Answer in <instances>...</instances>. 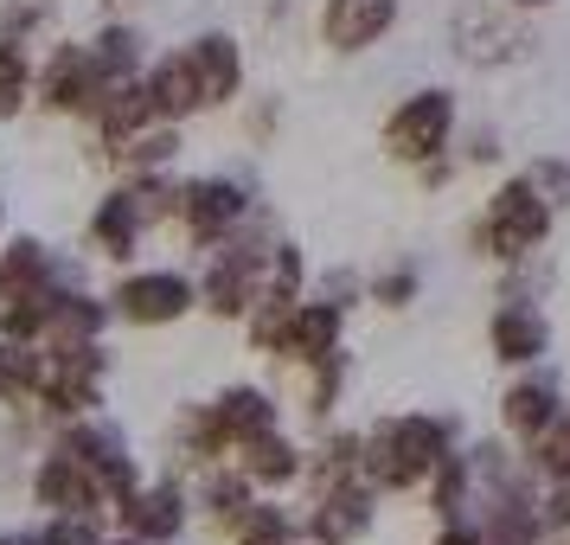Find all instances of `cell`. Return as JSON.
<instances>
[{"label": "cell", "mask_w": 570, "mask_h": 545, "mask_svg": "<svg viewBox=\"0 0 570 545\" xmlns=\"http://www.w3.org/2000/svg\"><path fill=\"white\" fill-rule=\"evenodd\" d=\"M180 52H186V65H193V78H199L206 109L237 104V90H244V46H237L232 32H193Z\"/></svg>", "instance_id": "cell-12"}, {"label": "cell", "mask_w": 570, "mask_h": 545, "mask_svg": "<svg viewBox=\"0 0 570 545\" xmlns=\"http://www.w3.org/2000/svg\"><path fill=\"white\" fill-rule=\"evenodd\" d=\"M199 514H206V526H218V533H232L237 519H244V507L257 500L250 494V481L237 475V468H225V463H212V468H199Z\"/></svg>", "instance_id": "cell-21"}, {"label": "cell", "mask_w": 570, "mask_h": 545, "mask_svg": "<svg viewBox=\"0 0 570 545\" xmlns=\"http://www.w3.org/2000/svg\"><path fill=\"white\" fill-rule=\"evenodd\" d=\"M397 27V0H327L321 7V46L327 52H365Z\"/></svg>", "instance_id": "cell-15"}, {"label": "cell", "mask_w": 570, "mask_h": 545, "mask_svg": "<svg viewBox=\"0 0 570 545\" xmlns=\"http://www.w3.org/2000/svg\"><path fill=\"white\" fill-rule=\"evenodd\" d=\"M109 302L90 295L83 283H58L52 289V309H46V328H39V347L46 353H83V347H104L109 334Z\"/></svg>", "instance_id": "cell-10"}, {"label": "cell", "mask_w": 570, "mask_h": 545, "mask_svg": "<svg viewBox=\"0 0 570 545\" xmlns=\"http://www.w3.org/2000/svg\"><path fill=\"white\" fill-rule=\"evenodd\" d=\"M513 7H551V0H513Z\"/></svg>", "instance_id": "cell-32"}, {"label": "cell", "mask_w": 570, "mask_h": 545, "mask_svg": "<svg viewBox=\"0 0 570 545\" xmlns=\"http://www.w3.org/2000/svg\"><path fill=\"white\" fill-rule=\"evenodd\" d=\"M0 545H39L32 533H0Z\"/></svg>", "instance_id": "cell-31"}, {"label": "cell", "mask_w": 570, "mask_h": 545, "mask_svg": "<svg viewBox=\"0 0 570 545\" xmlns=\"http://www.w3.org/2000/svg\"><path fill=\"white\" fill-rule=\"evenodd\" d=\"M372 302H379V309H411L416 302V270H385V276L372 283Z\"/></svg>", "instance_id": "cell-27"}, {"label": "cell", "mask_w": 570, "mask_h": 545, "mask_svg": "<svg viewBox=\"0 0 570 545\" xmlns=\"http://www.w3.org/2000/svg\"><path fill=\"white\" fill-rule=\"evenodd\" d=\"M32 109V52L20 39H0V123Z\"/></svg>", "instance_id": "cell-23"}, {"label": "cell", "mask_w": 570, "mask_h": 545, "mask_svg": "<svg viewBox=\"0 0 570 545\" xmlns=\"http://www.w3.org/2000/svg\"><path fill=\"white\" fill-rule=\"evenodd\" d=\"M141 237H148V225H141V212H135L129 186H109L104 199L90 206V225H83L90 257H97V263H135Z\"/></svg>", "instance_id": "cell-13"}, {"label": "cell", "mask_w": 570, "mask_h": 545, "mask_svg": "<svg viewBox=\"0 0 570 545\" xmlns=\"http://www.w3.org/2000/svg\"><path fill=\"white\" fill-rule=\"evenodd\" d=\"M186 519H193V494L174 481V475H160V481H141V488L116 507V533H129L141 545H174L186 533Z\"/></svg>", "instance_id": "cell-9"}, {"label": "cell", "mask_w": 570, "mask_h": 545, "mask_svg": "<svg viewBox=\"0 0 570 545\" xmlns=\"http://www.w3.org/2000/svg\"><path fill=\"white\" fill-rule=\"evenodd\" d=\"M544 232H551V206H544L539 193H532V181L519 174V181H507L500 193L488 199V212H481V244H488V257L500 263H519L532 257L544 244Z\"/></svg>", "instance_id": "cell-2"}, {"label": "cell", "mask_w": 570, "mask_h": 545, "mask_svg": "<svg viewBox=\"0 0 570 545\" xmlns=\"http://www.w3.org/2000/svg\"><path fill=\"white\" fill-rule=\"evenodd\" d=\"M525 181H532V193H539L551 212L570 199V167H558V160H532V167H525Z\"/></svg>", "instance_id": "cell-25"}, {"label": "cell", "mask_w": 570, "mask_h": 545, "mask_svg": "<svg viewBox=\"0 0 570 545\" xmlns=\"http://www.w3.org/2000/svg\"><path fill=\"white\" fill-rule=\"evenodd\" d=\"M436 545H481V526H462V519H449Z\"/></svg>", "instance_id": "cell-28"}, {"label": "cell", "mask_w": 570, "mask_h": 545, "mask_svg": "<svg viewBox=\"0 0 570 545\" xmlns=\"http://www.w3.org/2000/svg\"><path fill=\"white\" fill-rule=\"evenodd\" d=\"M340 321H346V309H334V302H295V314H288V340L276 360H295V366H314L327 360L340 347Z\"/></svg>", "instance_id": "cell-17"}, {"label": "cell", "mask_w": 570, "mask_h": 545, "mask_svg": "<svg viewBox=\"0 0 570 545\" xmlns=\"http://www.w3.org/2000/svg\"><path fill=\"white\" fill-rule=\"evenodd\" d=\"M295 533H302V526H295L276 500H250V507H244V519L232 526L237 545H295Z\"/></svg>", "instance_id": "cell-24"}, {"label": "cell", "mask_w": 570, "mask_h": 545, "mask_svg": "<svg viewBox=\"0 0 570 545\" xmlns=\"http://www.w3.org/2000/svg\"><path fill=\"white\" fill-rule=\"evenodd\" d=\"M27 494L39 519H104V494H97V475L71 456V449H39L32 456V475H27Z\"/></svg>", "instance_id": "cell-4"}, {"label": "cell", "mask_w": 570, "mask_h": 545, "mask_svg": "<svg viewBox=\"0 0 570 545\" xmlns=\"http://www.w3.org/2000/svg\"><path fill=\"white\" fill-rule=\"evenodd\" d=\"M539 468L551 475V481H570V424L539 430Z\"/></svg>", "instance_id": "cell-26"}, {"label": "cell", "mask_w": 570, "mask_h": 545, "mask_svg": "<svg viewBox=\"0 0 570 545\" xmlns=\"http://www.w3.org/2000/svg\"><path fill=\"white\" fill-rule=\"evenodd\" d=\"M449 456V424L436 417H385L372 437H360V481L372 494H404L416 481H430V468Z\"/></svg>", "instance_id": "cell-1"}, {"label": "cell", "mask_w": 570, "mask_h": 545, "mask_svg": "<svg viewBox=\"0 0 570 545\" xmlns=\"http://www.w3.org/2000/svg\"><path fill=\"white\" fill-rule=\"evenodd\" d=\"M0 232H7V199H0Z\"/></svg>", "instance_id": "cell-33"}, {"label": "cell", "mask_w": 570, "mask_h": 545, "mask_svg": "<svg viewBox=\"0 0 570 545\" xmlns=\"http://www.w3.org/2000/svg\"><path fill=\"white\" fill-rule=\"evenodd\" d=\"M212 417H218V430H225V442H250L263 437V430H276L283 424V411H276V398L263 386H225L218 398H212Z\"/></svg>", "instance_id": "cell-18"}, {"label": "cell", "mask_w": 570, "mask_h": 545, "mask_svg": "<svg viewBox=\"0 0 570 545\" xmlns=\"http://www.w3.org/2000/svg\"><path fill=\"white\" fill-rule=\"evenodd\" d=\"M244 212H250V186H237L232 174H199V181H180V199H174V218L186 225V237L206 251L218 244L225 232L244 225Z\"/></svg>", "instance_id": "cell-7"}, {"label": "cell", "mask_w": 570, "mask_h": 545, "mask_svg": "<svg viewBox=\"0 0 570 545\" xmlns=\"http://www.w3.org/2000/svg\"><path fill=\"white\" fill-rule=\"evenodd\" d=\"M365 526H372V488H365V481L321 488L308 519H302V533H308L314 545H353V539H365Z\"/></svg>", "instance_id": "cell-14"}, {"label": "cell", "mask_w": 570, "mask_h": 545, "mask_svg": "<svg viewBox=\"0 0 570 545\" xmlns=\"http://www.w3.org/2000/svg\"><path fill=\"white\" fill-rule=\"evenodd\" d=\"M97 545H141V539H129V533H97Z\"/></svg>", "instance_id": "cell-30"}, {"label": "cell", "mask_w": 570, "mask_h": 545, "mask_svg": "<svg viewBox=\"0 0 570 545\" xmlns=\"http://www.w3.org/2000/svg\"><path fill=\"white\" fill-rule=\"evenodd\" d=\"M97 90H104V78H97V65H90V52H83V39H58L52 52L32 65V104L46 109V116H78L97 104Z\"/></svg>", "instance_id": "cell-6"}, {"label": "cell", "mask_w": 570, "mask_h": 545, "mask_svg": "<svg viewBox=\"0 0 570 545\" xmlns=\"http://www.w3.org/2000/svg\"><path fill=\"white\" fill-rule=\"evenodd\" d=\"M455 135V97L449 90H416L385 116V155L404 160V167H423L436 160Z\"/></svg>", "instance_id": "cell-5"}, {"label": "cell", "mask_w": 570, "mask_h": 545, "mask_svg": "<svg viewBox=\"0 0 570 545\" xmlns=\"http://www.w3.org/2000/svg\"><path fill=\"white\" fill-rule=\"evenodd\" d=\"M237 475L250 481V488H288V481H302L308 475V456L283 437V424L276 430H263V437L237 442Z\"/></svg>", "instance_id": "cell-16"}, {"label": "cell", "mask_w": 570, "mask_h": 545, "mask_svg": "<svg viewBox=\"0 0 570 545\" xmlns=\"http://www.w3.org/2000/svg\"><path fill=\"white\" fill-rule=\"evenodd\" d=\"M141 97H148V116H155V123H174V129H186V123L206 109V97H199V78H193L186 52L148 58V65H141Z\"/></svg>", "instance_id": "cell-11"}, {"label": "cell", "mask_w": 570, "mask_h": 545, "mask_svg": "<svg viewBox=\"0 0 570 545\" xmlns=\"http://www.w3.org/2000/svg\"><path fill=\"white\" fill-rule=\"evenodd\" d=\"M488 340H493V360L532 366L544 347H551V328H544V314H532L525 302H507V309L488 321Z\"/></svg>", "instance_id": "cell-20"}, {"label": "cell", "mask_w": 570, "mask_h": 545, "mask_svg": "<svg viewBox=\"0 0 570 545\" xmlns=\"http://www.w3.org/2000/svg\"><path fill=\"white\" fill-rule=\"evenodd\" d=\"M58 283H83V270L65 263L46 237L32 232L0 237V302H27V295H46Z\"/></svg>", "instance_id": "cell-8"}, {"label": "cell", "mask_w": 570, "mask_h": 545, "mask_svg": "<svg viewBox=\"0 0 570 545\" xmlns=\"http://www.w3.org/2000/svg\"><path fill=\"white\" fill-rule=\"evenodd\" d=\"M83 52L97 65V78L116 84V78H141V65H148V39L135 20H104V27L83 39Z\"/></svg>", "instance_id": "cell-19"}, {"label": "cell", "mask_w": 570, "mask_h": 545, "mask_svg": "<svg viewBox=\"0 0 570 545\" xmlns=\"http://www.w3.org/2000/svg\"><path fill=\"white\" fill-rule=\"evenodd\" d=\"M199 309V289L186 270H129L122 283L109 289V314L116 321H129V328H174L186 314Z\"/></svg>", "instance_id": "cell-3"}, {"label": "cell", "mask_w": 570, "mask_h": 545, "mask_svg": "<svg viewBox=\"0 0 570 545\" xmlns=\"http://www.w3.org/2000/svg\"><path fill=\"white\" fill-rule=\"evenodd\" d=\"M97 7H104V20H129L141 0H97Z\"/></svg>", "instance_id": "cell-29"}, {"label": "cell", "mask_w": 570, "mask_h": 545, "mask_svg": "<svg viewBox=\"0 0 570 545\" xmlns=\"http://www.w3.org/2000/svg\"><path fill=\"white\" fill-rule=\"evenodd\" d=\"M500 424L513 430V437H539V430H551L558 424V391L544 386V379H519L507 398H500Z\"/></svg>", "instance_id": "cell-22"}]
</instances>
